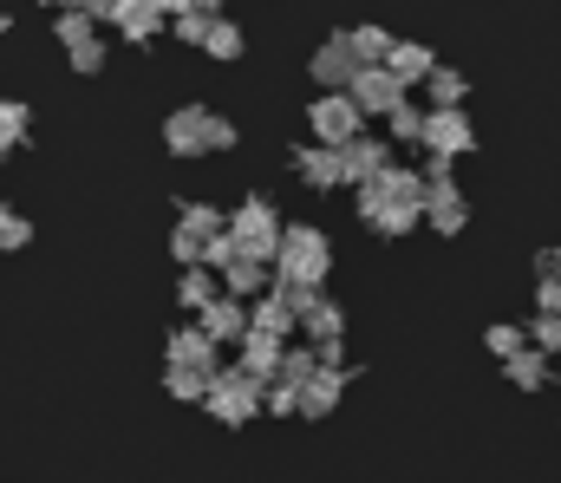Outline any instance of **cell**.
<instances>
[{
    "mask_svg": "<svg viewBox=\"0 0 561 483\" xmlns=\"http://www.w3.org/2000/svg\"><path fill=\"white\" fill-rule=\"evenodd\" d=\"M386 66H392L399 79H405V92H412V85H431V72H437V59H431V46H419V39H399Z\"/></svg>",
    "mask_w": 561,
    "mask_h": 483,
    "instance_id": "ffe728a7",
    "label": "cell"
},
{
    "mask_svg": "<svg viewBox=\"0 0 561 483\" xmlns=\"http://www.w3.org/2000/svg\"><path fill=\"white\" fill-rule=\"evenodd\" d=\"M536 308H542V314H561V275L556 281H536Z\"/></svg>",
    "mask_w": 561,
    "mask_h": 483,
    "instance_id": "60d3db41",
    "label": "cell"
},
{
    "mask_svg": "<svg viewBox=\"0 0 561 483\" xmlns=\"http://www.w3.org/2000/svg\"><path fill=\"white\" fill-rule=\"evenodd\" d=\"M300 333H307V346H327V340H340V333H346V314H340V301H327V295H320V301L307 308Z\"/></svg>",
    "mask_w": 561,
    "mask_h": 483,
    "instance_id": "44dd1931",
    "label": "cell"
},
{
    "mask_svg": "<svg viewBox=\"0 0 561 483\" xmlns=\"http://www.w3.org/2000/svg\"><path fill=\"white\" fill-rule=\"evenodd\" d=\"M529 346L536 353H561V314H536L529 321Z\"/></svg>",
    "mask_w": 561,
    "mask_h": 483,
    "instance_id": "e575fe53",
    "label": "cell"
},
{
    "mask_svg": "<svg viewBox=\"0 0 561 483\" xmlns=\"http://www.w3.org/2000/svg\"><path fill=\"white\" fill-rule=\"evenodd\" d=\"M163 145H170V158L229 151V145H236V125H229L222 112H209V105H176V112L163 118Z\"/></svg>",
    "mask_w": 561,
    "mask_h": 483,
    "instance_id": "7a4b0ae2",
    "label": "cell"
},
{
    "mask_svg": "<svg viewBox=\"0 0 561 483\" xmlns=\"http://www.w3.org/2000/svg\"><path fill=\"white\" fill-rule=\"evenodd\" d=\"M53 39H59L66 53H79V46H92V39H99V20H92V13H79V7H59Z\"/></svg>",
    "mask_w": 561,
    "mask_h": 483,
    "instance_id": "7402d4cb",
    "label": "cell"
},
{
    "mask_svg": "<svg viewBox=\"0 0 561 483\" xmlns=\"http://www.w3.org/2000/svg\"><path fill=\"white\" fill-rule=\"evenodd\" d=\"M379 189H386V196H399V203H424V170H405V163H392V170L379 176Z\"/></svg>",
    "mask_w": 561,
    "mask_h": 483,
    "instance_id": "4dcf8cb0",
    "label": "cell"
},
{
    "mask_svg": "<svg viewBox=\"0 0 561 483\" xmlns=\"http://www.w3.org/2000/svg\"><path fill=\"white\" fill-rule=\"evenodd\" d=\"M268 288H275V268H268V262H249V255H242V262L222 268V295H236V301H249V308H255Z\"/></svg>",
    "mask_w": 561,
    "mask_h": 483,
    "instance_id": "e0dca14e",
    "label": "cell"
},
{
    "mask_svg": "<svg viewBox=\"0 0 561 483\" xmlns=\"http://www.w3.org/2000/svg\"><path fill=\"white\" fill-rule=\"evenodd\" d=\"M176 301H183L190 314L216 308V301H222V275H216V268H183V281H176Z\"/></svg>",
    "mask_w": 561,
    "mask_h": 483,
    "instance_id": "d6986e66",
    "label": "cell"
},
{
    "mask_svg": "<svg viewBox=\"0 0 561 483\" xmlns=\"http://www.w3.org/2000/svg\"><path fill=\"white\" fill-rule=\"evenodd\" d=\"M536 275H542V281H556V275H561V249H542V255H536Z\"/></svg>",
    "mask_w": 561,
    "mask_h": 483,
    "instance_id": "b9f144b4",
    "label": "cell"
},
{
    "mask_svg": "<svg viewBox=\"0 0 561 483\" xmlns=\"http://www.w3.org/2000/svg\"><path fill=\"white\" fill-rule=\"evenodd\" d=\"M470 145H477V131H470L463 105H457V112H431V118H424V151H431V158L457 163L463 151H470Z\"/></svg>",
    "mask_w": 561,
    "mask_h": 483,
    "instance_id": "30bf717a",
    "label": "cell"
},
{
    "mask_svg": "<svg viewBox=\"0 0 561 483\" xmlns=\"http://www.w3.org/2000/svg\"><path fill=\"white\" fill-rule=\"evenodd\" d=\"M190 13H209V20H222V0H196Z\"/></svg>",
    "mask_w": 561,
    "mask_h": 483,
    "instance_id": "7bdbcfd3",
    "label": "cell"
},
{
    "mask_svg": "<svg viewBox=\"0 0 561 483\" xmlns=\"http://www.w3.org/2000/svg\"><path fill=\"white\" fill-rule=\"evenodd\" d=\"M424 118H431V112H419V105L405 99V105L386 118V138H392V145H424Z\"/></svg>",
    "mask_w": 561,
    "mask_h": 483,
    "instance_id": "f1b7e54d",
    "label": "cell"
},
{
    "mask_svg": "<svg viewBox=\"0 0 561 483\" xmlns=\"http://www.w3.org/2000/svg\"><path fill=\"white\" fill-rule=\"evenodd\" d=\"M196 326L216 340V346H242V333H249V301H236V295H222L216 308H203Z\"/></svg>",
    "mask_w": 561,
    "mask_h": 483,
    "instance_id": "9a60e30c",
    "label": "cell"
},
{
    "mask_svg": "<svg viewBox=\"0 0 561 483\" xmlns=\"http://www.w3.org/2000/svg\"><path fill=\"white\" fill-rule=\"evenodd\" d=\"M424 222H431L437 235H463V229H470V203H463V196H450V203H424Z\"/></svg>",
    "mask_w": 561,
    "mask_h": 483,
    "instance_id": "83f0119b",
    "label": "cell"
},
{
    "mask_svg": "<svg viewBox=\"0 0 561 483\" xmlns=\"http://www.w3.org/2000/svg\"><path fill=\"white\" fill-rule=\"evenodd\" d=\"M503 372H510V386H516V392H542V379H549V353L523 346L516 359H503Z\"/></svg>",
    "mask_w": 561,
    "mask_h": 483,
    "instance_id": "cb8c5ba5",
    "label": "cell"
},
{
    "mask_svg": "<svg viewBox=\"0 0 561 483\" xmlns=\"http://www.w3.org/2000/svg\"><path fill=\"white\" fill-rule=\"evenodd\" d=\"M209 26H216L209 13H176V20H170V33H176V39H190V46H203V39H209Z\"/></svg>",
    "mask_w": 561,
    "mask_h": 483,
    "instance_id": "d590c367",
    "label": "cell"
},
{
    "mask_svg": "<svg viewBox=\"0 0 561 483\" xmlns=\"http://www.w3.org/2000/svg\"><path fill=\"white\" fill-rule=\"evenodd\" d=\"M66 7H79V13H85V7H92V0H66Z\"/></svg>",
    "mask_w": 561,
    "mask_h": 483,
    "instance_id": "f6af8a7d",
    "label": "cell"
},
{
    "mask_svg": "<svg viewBox=\"0 0 561 483\" xmlns=\"http://www.w3.org/2000/svg\"><path fill=\"white\" fill-rule=\"evenodd\" d=\"M229 235H236V249H242L249 262H268V268H275L287 222L275 216V203H268V196H249V203H236V209H229Z\"/></svg>",
    "mask_w": 561,
    "mask_h": 483,
    "instance_id": "3957f363",
    "label": "cell"
},
{
    "mask_svg": "<svg viewBox=\"0 0 561 483\" xmlns=\"http://www.w3.org/2000/svg\"><path fill=\"white\" fill-rule=\"evenodd\" d=\"M483 346H490L496 359H516V353L529 346V326H516V321H496L490 333H483Z\"/></svg>",
    "mask_w": 561,
    "mask_h": 483,
    "instance_id": "836d02e7",
    "label": "cell"
},
{
    "mask_svg": "<svg viewBox=\"0 0 561 483\" xmlns=\"http://www.w3.org/2000/svg\"><path fill=\"white\" fill-rule=\"evenodd\" d=\"M340 392H346V372H313L307 379V392H300V418H333V405H340Z\"/></svg>",
    "mask_w": 561,
    "mask_h": 483,
    "instance_id": "ac0fdd59",
    "label": "cell"
},
{
    "mask_svg": "<svg viewBox=\"0 0 561 483\" xmlns=\"http://www.w3.org/2000/svg\"><path fill=\"white\" fill-rule=\"evenodd\" d=\"M307 131H313V145L346 151L353 138H366V112L353 105V92H320V99L307 105Z\"/></svg>",
    "mask_w": 561,
    "mask_h": 483,
    "instance_id": "277c9868",
    "label": "cell"
},
{
    "mask_svg": "<svg viewBox=\"0 0 561 483\" xmlns=\"http://www.w3.org/2000/svg\"><path fill=\"white\" fill-rule=\"evenodd\" d=\"M327 275H333V242H327V229L287 222L280 255H275V281H287V288H313V295H320Z\"/></svg>",
    "mask_w": 561,
    "mask_h": 483,
    "instance_id": "6da1fadb",
    "label": "cell"
},
{
    "mask_svg": "<svg viewBox=\"0 0 561 483\" xmlns=\"http://www.w3.org/2000/svg\"><path fill=\"white\" fill-rule=\"evenodd\" d=\"M0 105H7V99H0Z\"/></svg>",
    "mask_w": 561,
    "mask_h": 483,
    "instance_id": "c3c4849f",
    "label": "cell"
},
{
    "mask_svg": "<svg viewBox=\"0 0 561 483\" xmlns=\"http://www.w3.org/2000/svg\"><path fill=\"white\" fill-rule=\"evenodd\" d=\"M66 59H72V72L92 79V72H105V39H92V46H79V53H66Z\"/></svg>",
    "mask_w": 561,
    "mask_h": 483,
    "instance_id": "f35d334b",
    "label": "cell"
},
{
    "mask_svg": "<svg viewBox=\"0 0 561 483\" xmlns=\"http://www.w3.org/2000/svg\"><path fill=\"white\" fill-rule=\"evenodd\" d=\"M229 262H242V249H236V235H216V242L203 249V268H216V275H222Z\"/></svg>",
    "mask_w": 561,
    "mask_h": 483,
    "instance_id": "74e56055",
    "label": "cell"
},
{
    "mask_svg": "<svg viewBox=\"0 0 561 483\" xmlns=\"http://www.w3.org/2000/svg\"><path fill=\"white\" fill-rule=\"evenodd\" d=\"M294 176L307 183V189H346V163L340 151H327V145H294Z\"/></svg>",
    "mask_w": 561,
    "mask_h": 483,
    "instance_id": "7c38bea8",
    "label": "cell"
},
{
    "mask_svg": "<svg viewBox=\"0 0 561 483\" xmlns=\"http://www.w3.org/2000/svg\"><path fill=\"white\" fill-rule=\"evenodd\" d=\"M249 326H255V333H275V340H287V333L300 326V308H294V288H287V281H275V288H268V295H262V301L249 308Z\"/></svg>",
    "mask_w": 561,
    "mask_h": 483,
    "instance_id": "4fadbf2b",
    "label": "cell"
},
{
    "mask_svg": "<svg viewBox=\"0 0 561 483\" xmlns=\"http://www.w3.org/2000/svg\"><path fill=\"white\" fill-rule=\"evenodd\" d=\"M216 235H229V216L209 209V203H183V209H176V229H170V249H176L183 268H203V249H209Z\"/></svg>",
    "mask_w": 561,
    "mask_h": 483,
    "instance_id": "8992f818",
    "label": "cell"
},
{
    "mask_svg": "<svg viewBox=\"0 0 561 483\" xmlns=\"http://www.w3.org/2000/svg\"><path fill=\"white\" fill-rule=\"evenodd\" d=\"M424 92H431V112H457V105H463V92H470V85H463V72H457V66H437V72H431V85H424Z\"/></svg>",
    "mask_w": 561,
    "mask_h": 483,
    "instance_id": "484cf974",
    "label": "cell"
},
{
    "mask_svg": "<svg viewBox=\"0 0 561 483\" xmlns=\"http://www.w3.org/2000/svg\"><path fill=\"white\" fill-rule=\"evenodd\" d=\"M163 20H170V13H163L157 0H118V13H112V33H125L131 46H144V39H157V33H163Z\"/></svg>",
    "mask_w": 561,
    "mask_h": 483,
    "instance_id": "2e32d148",
    "label": "cell"
},
{
    "mask_svg": "<svg viewBox=\"0 0 561 483\" xmlns=\"http://www.w3.org/2000/svg\"><path fill=\"white\" fill-rule=\"evenodd\" d=\"M457 196V163L424 158V203H450Z\"/></svg>",
    "mask_w": 561,
    "mask_h": 483,
    "instance_id": "f546056e",
    "label": "cell"
},
{
    "mask_svg": "<svg viewBox=\"0 0 561 483\" xmlns=\"http://www.w3.org/2000/svg\"><path fill=\"white\" fill-rule=\"evenodd\" d=\"M163 346H170V366H190V372H222V366H216V340H209L196 321H183L170 340H163Z\"/></svg>",
    "mask_w": 561,
    "mask_h": 483,
    "instance_id": "5bb4252c",
    "label": "cell"
},
{
    "mask_svg": "<svg viewBox=\"0 0 561 483\" xmlns=\"http://www.w3.org/2000/svg\"><path fill=\"white\" fill-rule=\"evenodd\" d=\"M236 366L255 379V386H275L280 366H287V340H275V333H242V346H236Z\"/></svg>",
    "mask_w": 561,
    "mask_h": 483,
    "instance_id": "9c48e42d",
    "label": "cell"
},
{
    "mask_svg": "<svg viewBox=\"0 0 561 483\" xmlns=\"http://www.w3.org/2000/svg\"><path fill=\"white\" fill-rule=\"evenodd\" d=\"M157 7H163V13H170V20H176V13H190V7H196V0H157Z\"/></svg>",
    "mask_w": 561,
    "mask_h": 483,
    "instance_id": "ee69618b",
    "label": "cell"
},
{
    "mask_svg": "<svg viewBox=\"0 0 561 483\" xmlns=\"http://www.w3.org/2000/svg\"><path fill=\"white\" fill-rule=\"evenodd\" d=\"M39 7H66V0H39Z\"/></svg>",
    "mask_w": 561,
    "mask_h": 483,
    "instance_id": "7dc6e473",
    "label": "cell"
},
{
    "mask_svg": "<svg viewBox=\"0 0 561 483\" xmlns=\"http://www.w3.org/2000/svg\"><path fill=\"white\" fill-rule=\"evenodd\" d=\"M366 66L353 59V39L346 33H333V39H320L313 46V59H307V79L313 85H327V92H353V79H359Z\"/></svg>",
    "mask_w": 561,
    "mask_h": 483,
    "instance_id": "52a82bcc",
    "label": "cell"
},
{
    "mask_svg": "<svg viewBox=\"0 0 561 483\" xmlns=\"http://www.w3.org/2000/svg\"><path fill=\"white\" fill-rule=\"evenodd\" d=\"M346 39H353V59H359V66H386L392 46H399L386 26H346Z\"/></svg>",
    "mask_w": 561,
    "mask_h": 483,
    "instance_id": "603a6c76",
    "label": "cell"
},
{
    "mask_svg": "<svg viewBox=\"0 0 561 483\" xmlns=\"http://www.w3.org/2000/svg\"><path fill=\"white\" fill-rule=\"evenodd\" d=\"M320 372V353L313 346H287V366H280V386H294V392H307V379Z\"/></svg>",
    "mask_w": 561,
    "mask_h": 483,
    "instance_id": "1f68e13d",
    "label": "cell"
},
{
    "mask_svg": "<svg viewBox=\"0 0 561 483\" xmlns=\"http://www.w3.org/2000/svg\"><path fill=\"white\" fill-rule=\"evenodd\" d=\"M203 53H209V59H242V53H249V33H242L236 20H216L209 39H203Z\"/></svg>",
    "mask_w": 561,
    "mask_h": 483,
    "instance_id": "4316f807",
    "label": "cell"
},
{
    "mask_svg": "<svg viewBox=\"0 0 561 483\" xmlns=\"http://www.w3.org/2000/svg\"><path fill=\"white\" fill-rule=\"evenodd\" d=\"M262 392H268V386H255L242 366H222V372L209 379V399H203V412H209L216 425H249V418L262 412Z\"/></svg>",
    "mask_w": 561,
    "mask_h": 483,
    "instance_id": "5b68a950",
    "label": "cell"
},
{
    "mask_svg": "<svg viewBox=\"0 0 561 483\" xmlns=\"http://www.w3.org/2000/svg\"><path fill=\"white\" fill-rule=\"evenodd\" d=\"M209 379H216V372H190V366H163V392H170V399H183V405H203V399H209Z\"/></svg>",
    "mask_w": 561,
    "mask_h": 483,
    "instance_id": "d4e9b609",
    "label": "cell"
},
{
    "mask_svg": "<svg viewBox=\"0 0 561 483\" xmlns=\"http://www.w3.org/2000/svg\"><path fill=\"white\" fill-rule=\"evenodd\" d=\"M262 412H275V418H294V412H300V392H294V386H268V392H262Z\"/></svg>",
    "mask_w": 561,
    "mask_h": 483,
    "instance_id": "8d00e7d4",
    "label": "cell"
},
{
    "mask_svg": "<svg viewBox=\"0 0 561 483\" xmlns=\"http://www.w3.org/2000/svg\"><path fill=\"white\" fill-rule=\"evenodd\" d=\"M340 163H346V183L366 189V183H379L399 158H392V138H353V145L340 151Z\"/></svg>",
    "mask_w": 561,
    "mask_h": 483,
    "instance_id": "8fae6325",
    "label": "cell"
},
{
    "mask_svg": "<svg viewBox=\"0 0 561 483\" xmlns=\"http://www.w3.org/2000/svg\"><path fill=\"white\" fill-rule=\"evenodd\" d=\"M26 242H33V222L13 209V216H7V229H0V249H26Z\"/></svg>",
    "mask_w": 561,
    "mask_h": 483,
    "instance_id": "ab89813d",
    "label": "cell"
},
{
    "mask_svg": "<svg viewBox=\"0 0 561 483\" xmlns=\"http://www.w3.org/2000/svg\"><path fill=\"white\" fill-rule=\"evenodd\" d=\"M7 216H13V209H7V203H0V229H7Z\"/></svg>",
    "mask_w": 561,
    "mask_h": 483,
    "instance_id": "bcb514c9",
    "label": "cell"
},
{
    "mask_svg": "<svg viewBox=\"0 0 561 483\" xmlns=\"http://www.w3.org/2000/svg\"><path fill=\"white\" fill-rule=\"evenodd\" d=\"M26 131H33V112H26L20 99H7V105H0V151L26 145Z\"/></svg>",
    "mask_w": 561,
    "mask_h": 483,
    "instance_id": "d6a6232c",
    "label": "cell"
},
{
    "mask_svg": "<svg viewBox=\"0 0 561 483\" xmlns=\"http://www.w3.org/2000/svg\"><path fill=\"white\" fill-rule=\"evenodd\" d=\"M405 99H412V92H405V79H399L392 66H366V72L353 79V105H359L366 118H392Z\"/></svg>",
    "mask_w": 561,
    "mask_h": 483,
    "instance_id": "ba28073f",
    "label": "cell"
}]
</instances>
